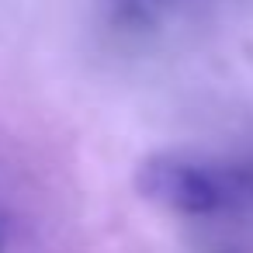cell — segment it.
Masks as SVG:
<instances>
[{
	"mask_svg": "<svg viewBox=\"0 0 253 253\" xmlns=\"http://www.w3.org/2000/svg\"><path fill=\"white\" fill-rule=\"evenodd\" d=\"M135 191L146 201L160 205L163 211L187 215V218L215 215L218 208L232 205L225 167H208V163L173 156V153L146 156L135 167Z\"/></svg>",
	"mask_w": 253,
	"mask_h": 253,
	"instance_id": "6da1fadb",
	"label": "cell"
}]
</instances>
